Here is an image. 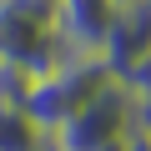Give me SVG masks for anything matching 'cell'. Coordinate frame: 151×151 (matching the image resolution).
Segmentation results:
<instances>
[{"instance_id": "obj_1", "label": "cell", "mask_w": 151, "mask_h": 151, "mask_svg": "<svg viewBox=\"0 0 151 151\" xmlns=\"http://www.w3.org/2000/svg\"><path fill=\"white\" fill-rule=\"evenodd\" d=\"M106 81H116V76L106 70L101 55H65L60 65H50L45 76L30 81V91H25V116L50 136V131H60L76 111H81Z\"/></svg>"}, {"instance_id": "obj_2", "label": "cell", "mask_w": 151, "mask_h": 151, "mask_svg": "<svg viewBox=\"0 0 151 151\" xmlns=\"http://www.w3.org/2000/svg\"><path fill=\"white\" fill-rule=\"evenodd\" d=\"M55 5L60 0H0V60L25 70L30 81L65 60V45L55 35Z\"/></svg>"}, {"instance_id": "obj_3", "label": "cell", "mask_w": 151, "mask_h": 151, "mask_svg": "<svg viewBox=\"0 0 151 151\" xmlns=\"http://www.w3.org/2000/svg\"><path fill=\"white\" fill-rule=\"evenodd\" d=\"M136 121V96L121 81H106L60 131H50V151H106L131 136Z\"/></svg>"}, {"instance_id": "obj_4", "label": "cell", "mask_w": 151, "mask_h": 151, "mask_svg": "<svg viewBox=\"0 0 151 151\" xmlns=\"http://www.w3.org/2000/svg\"><path fill=\"white\" fill-rule=\"evenodd\" d=\"M116 0H60L55 5V35L65 55H101L106 35L116 25Z\"/></svg>"}, {"instance_id": "obj_5", "label": "cell", "mask_w": 151, "mask_h": 151, "mask_svg": "<svg viewBox=\"0 0 151 151\" xmlns=\"http://www.w3.org/2000/svg\"><path fill=\"white\" fill-rule=\"evenodd\" d=\"M141 55H151V0H136V5H121L116 10V25H111L106 50H101V60H106V70L116 76V81Z\"/></svg>"}, {"instance_id": "obj_6", "label": "cell", "mask_w": 151, "mask_h": 151, "mask_svg": "<svg viewBox=\"0 0 151 151\" xmlns=\"http://www.w3.org/2000/svg\"><path fill=\"white\" fill-rule=\"evenodd\" d=\"M0 151H50V136L25 116V106H0Z\"/></svg>"}, {"instance_id": "obj_7", "label": "cell", "mask_w": 151, "mask_h": 151, "mask_svg": "<svg viewBox=\"0 0 151 151\" xmlns=\"http://www.w3.org/2000/svg\"><path fill=\"white\" fill-rule=\"evenodd\" d=\"M25 91H30V76L0 60V106H25Z\"/></svg>"}, {"instance_id": "obj_8", "label": "cell", "mask_w": 151, "mask_h": 151, "mask_svg": "<svg viewBox=\"0 0 151 151\" xmlns=\"http://www.w3.org/2000/svg\"><path fill=\"white\" fill-rule=\"evenodd\" d=\"M121 86H126L136 101H151V55H141V60H136V65L121 76Z\"/></svg>"}, {"instance_id": "obj_9", "label": "cell", "mask_w": 151, "mask_h": 151, "mask_svg": "<svg viewBox=\"0 0 151 151\" xmlns=\"http://www.w3.org/2000/svg\"><path fill=\"white\" fill-rule=\"evenodd\" d=\"M131 131L151 136V101H136V121H131Z\"/></svg>"}, {"instance_id": "obj_10", "label": "cell", "mask_w": 151, "mask_h": 151, "mask_svg": "<svg viewBox=\"0 0 151 151\" xmlns=\"http://www.w3.org/2000/svg\"><path fill=\"white\" fill-rule=\"evenodd\" d=\"M126 151H151V136H141V131H131V136H126Z\"/></svg>"}, {"instance_id": "obj_11", "label": "cell", "mask_w": 151, "mask_h": 151, "mask_svg": "<svg viewBox=\"0 0 151 151\" xmlns=\"http://www.w3.org/2000/svg\"><path fill=\"white\" fill-rule=\"evenodd\" d=\"M116 5H136V0H116Z\"/></svg>"}]
</instances>
